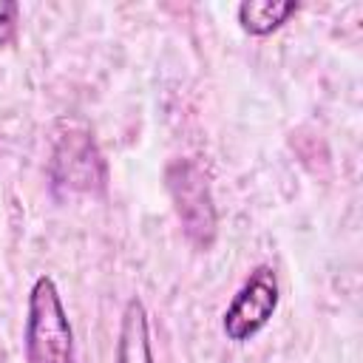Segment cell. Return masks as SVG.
Segmentation results:
<instances>
[{
  "label": "cell",
  "mask_w": 363,
  "mask_h": 363,
  "mask_svg": "<svg viewBox=\"0 0 363 363\" xmlns=\"http://www.w3.org/2000/svg\"><path fill=\"white\" fill-rule=\"evenodd\" d=\"M17 34V3L0 0V48L9 45Z\"/></svg>",
  "instance_id": "obj_7"
},
{
  "label": "cell",
  "mask_w": 363,
  "mask_h": 363,
  "mask_svg": "<svg viewBox=\"0 0 363 363\" xmlns=\"http://www.w3.org/2000/svg\"><path fill=\"white\" fill-rule=\"evenodd\" d=\"M26 363H74V329L51 275L31 284L23 329Z\"/></svg>",
  "instance_id": "obj_1"
},
{
  "label": "cell",
  "mask_w": 363,
  "mask_h": 363,
  "mask_svg": "<svg viewBox=\"0 0 363 363\" xmlns=\"http://www.w3.org/2000/svg\"><path fill=\"white\" fill-rule=\"evenodd\" d=\"M65 164V173L54 176L57 182L68 184L71 190H91L94 184L105 182V167L102 159L94 147V139L82 130V133H71L68 139H62L54 150V167Z\"/></svg>",
  "instance_id": "obj_4"
},
{
  "label": "cell",
  "mask_w": 363,
  "mask_h": 363,
  "mask_svg": "<svg viewBox=\"0 0 363 363\" xmlns=\"http://www.w3.org/2000/svg\"><path fill=\"white\" fill-rule=\"evenodd\" d=\"M167 190L173 196L176 213L184 224V235L207 250L216 238V207L207 173L193 159H179L167 167Z\"/></svg>",
  "instance_id": "obj_2"
},
{
  "label": "cell",
  "mask_w": 363,
  "mask_h": 363,
  "mask_svg": "<svg viewBox=\"0 0 363 363\" xmlns=\"http://www.w3.org/2000/svg\"><path fill=\"white\" fill-rule=\"evenodd\" d=\"M116 363H156L153 346H150L147 309L136 295L122 309L119 337H116Z\"/></svg>",
  "instance_id": "obj_5"
},
{
  "label": "cell",
  "mask_w": 363,
  "mask_h": 363,
  "mask_svg": "<svg viewBox=\"0 0 363 363\" xmlns=\"http://www.w3.org/2000/svg\"><path fill=\"white\" fill-rule=\"evenodd\" d=\"M298 11L295 0H244L238 3V26L252 37H267L286 23L289 14Z\"/></svg>",
  "instance_id": "obj_6"
},
{
  "label": "cell",
  "mask_w": 363,
  "mask_h": 363,
  "mask_svg": "<svg viewBox=\"0 0 363 363\" xmlns=\"http://www.w3.org/2000/svg\"><path fill=\"white\" fill-rule=\"evenodd\" d=\"M281 301V289H278V275L272 267L258 264L247 281L241 284V289L233 295L230 306L221 315V329L227 335V340L233 343H247L252 340L275 315Z\"/></svg>",
  "instance_id": "obj_3"
}]
</instances>
